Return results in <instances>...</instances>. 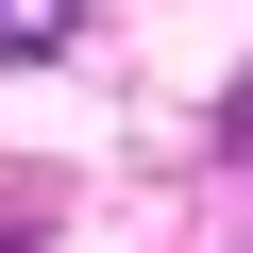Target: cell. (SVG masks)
Returning a JSON list of instances; mask_svg holds the SVG:
<instances>
[{"label": "cell", "instance_id": "6da1fadb", "mask_svg": "<svg viewBox=\"0 0 253 253\" xmlns=\"http://www.w3.org/2000/svg\"><path fill=\"white\" fill-rule=\"evenodd\" d=\"M68 17H84V0H0V68H34V51H68Z\"/></svg>", "mask_w": 253, "mask_h": 253}]
</instances>
